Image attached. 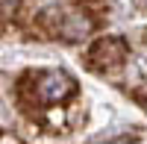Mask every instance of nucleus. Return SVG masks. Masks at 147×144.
Wrapping results in <instances>:
<instances>
[{"instance_id": "2", "label": "nucleus", "mask_w": 147, "mask_h": 144, "mask_svg": "<svg viewBox=\"0 0 147 144\" xmlns=\"http://www.w3.org/2000/svg\"><path fill=\"white\" fill-rule=\"evenodd\" d=\"M129 53V47L124 38H115V35H109V38H97L88 53H85V62H88L94 71H103V68H115V65H124V59Z\"/></svg>"}, {"instance_id": "4", "label": "nucleus", "mask_w": 147, "mask_h": 144, "mask_svg": "<svg viewBox=\"0 0 147 144\" xmlns=\"http://www.w3.org/2000/svg\"><path fill=\"white\" fill-rule=\"evenodd\" d=\"M3 3H9V0H3Z\"/></svg>"}, {"instance_id": "3", "label": "nucleus", "mask_w": 147, "mask_h": 144, "mask_svg": "<svg viewBox=\"0 0 147 144\" xmlns=\"http://www.w3.org/2000/svg\"><path fill=\"white\" fill-rule=\"evenodd\" d=\"M91 27H94L91 18H85V15H62V21L56 24V35L65 41H80L82 35L91 32Z\"/></svg>"}, {"instance_id": "1", "label": "nucleus", "mask_w": 147, "mask_h": 144, "mask_svg": "<svg viewBox=\"0 0 147 144\" xmlns=\"http://www.w3.org/2000/svg\"><path fill=\"white\" fill-rule=\"evenodd\" d=\"M32 77V103H38V106H59V103H65L71 100L74 94H77V79H74L68 71H38V74H30Z\"/></svg>"}]
</instances>
